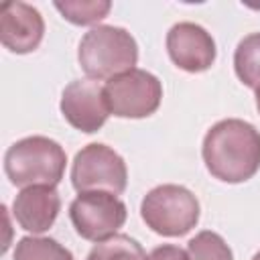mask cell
<instances>
[{
	"mask_svg": "<svg viewBox=\"0 0 260 260\" xmlns=\"http://www.w3.org/2000/svg\"><path fill=\"white\" fill-rule=\"evenodd\" d=\"M55 8L71 24L87 26V24H95L104 20L108 12L112 10V2L108 0H65V2L57 0Z\"/></svg>",
	"mask_w": 260,
	"mask_h": 260,
	"instance_id": "cell-15",
	"label": "cell"
},
{
	"mask_svg": "<svg viewBox=\"0 0 260 260\" xmlns=\"http://www.w3.org/2000/svg\"><path fill=\"white\" fill-rule=\"evenodd\" d=\"M146 260H189V256H187V250L175 244H162V246H156L146 256Z\"/></svg>",
	"mask_w": 260,
	"mask_h": 260,
	"instance_id": "cell-17",
	"label": "cell"
},
{
	"mask_svg": "<svg viewBox=\"0 0 260 260\" xmlns=\"http://www.w3.org/2000/svg\"><path fill=\"white\" fill-rule=\"evenodd\" d=\"M14 260H73V254L53 238L24 236L16 242Z\"/></svg>",
	"mask_w": 260,
	"mask_h": 260,
	"instance_id": "cell-13",
	"label": "cell"
},
{
	"mask_svg": "<svg viewBox=\"0 0 260 260\" xmlns=\"http://www.w3.org/2000/svg\"><path fill=\"white\" fill-rule=\"evenodd\" d=\"M201 154L211 177L244 183L260 169V132L240 118L219 120L207 130Z\"/></svg>",
	"mask_w": 260,
	"mask_h": 260,
	"instance_id": "cell-1",
	"label": "cell"
},
{
	"mask_svg": "<svg viewBox=\"0 0 260 260\" xmlns=\"http://www.w3.org/2000/svg\"><path fill=\"white\" fill-rule=\"evenodd\" d=\"M254 91H256V108H258V112H260V85H258Z\"/></svg>",
	"mask_w": 260,
	"mask_h": 260,
	"instance_id": "cell-18",
	"label": "cell"
},
{
	"mask_svg": "<svg viewBox=\"0 0 260 260\" xmlns=\"http://www.w3.org/2000/svg\"><path fill=\"white\" fill-rule=\"evenodd\" d=\"M234 69L246 87L256 89L260 85V32H252L238 43L234 53Z\"/></svg>",
	"mask_w": 260,
	"mask_h": 260,
	"instance_id": "cell-12",
	"label": "cell"
},
{
	"mask_svg": "<svg viewBox=\"0 0 260 260\" xmlns=\"http://www.w3.org/2000/svg\"><path fill=\"white\" fill-rule=\"evenodd\" d=\"M71 185L77 193L104 191L120 195L128 185V169L124 158L102 142L83 146L71 165Z\"/></svg>",
	"mask_w": 260,
	"mask_h": 260,
	"instance_id": "cell-5",
	"label": "cell"
},
{
	"mask_svg": "<svg viewBox=\"0 0 260 260\" xmlns=\"http://www.w3.org/2000/svg\"><path fill=\"white\" fill-rule=\"evenodd\" d=\"M61 114L63 118L79 132L93 134L98 132L108 116L110 108L104 95V87L98 79H75L65 85L61 93Z\"/></svg>",
	"mask_w": 260,
	"mask_h": 260,
	"instance_id": "cell-8",
	"label": "cell"
},
{
	"mask_svg": "<svg viewBox=\"0 0 260 260\" xmlns=\"http://www.w3.org/2000/svg\"><path fill=\"white\" fill-rule=\"evenodd\" d=\"M61 211V197L51 185L24 187L12 201V215L16 223L32 234L47 232Z\"/></svg>",
	"mask_w": 260,
	"mask_h": 260,
	"instance_id": "cell-11",
	"label": "cell"
},
{
	"mask_svg": "<svg viewBox=\"0 0 260 260\" xmlns=\"http://www.w3.org/2000/svg\"><path fill=\"white\" fill-rule=\"evenodd\" d=\"M167 51L171 61L187 73L207 71L217 55L213 37L195 22L173 24L167 32Z\"/></svg>",
	"mask_w": 260,
	"mask_h": 260,
	"instance_id": "cell-9",
	"label": "cell"
},
{
	"mask_svg": "<svg viewBox=\"0 0 260 260\" xmlns=\"http://www.w3.org/2000/svg\"><path fill=\"white\" fill-rule=\"evenodd\" d=\"M87 260H146V254L134 238L114 234L104 242H95L87 254Z\"/></svg>",
	"mask_w": 260,
	"mask_h": 260,
	"instance_id": "cell-14",
	"label": "cell"
},
{
	"mask_svg": "<svg viewBox=\"0 0 260 260\" xmlns=\"http://www.w3.org/2000/svg\"><path fill=\"white\" fill-rule=\"evenodd\" d=\"M187 256L189 260H234L232 248L225 244V240L209 230H203L189 240Z\"/></svg>",
	"mask_w": 260,
	"mask_h": 260,
	"instance_id": "cell-16",
	"label": "cell"
},
{
	"mask_svg": "<svg viewBox=\"0 0 260 260\" xmlns=\"http://www.w3.org/2000/svg\"><path fill=\"white\" fill-rule=\"evenodd\" d=\"M104 95L110 114L118 118H148L160 106L162 83L150 71L134 67L108 79Z\"/></svg>",
	"mask_w": 260,
	"mask_h": 260,
	"instance_id": "cell-6",
	"label": "cell"
},
{
	"mask_svg": "<svg viewBox=\"0 0 260 260\" xmlns=\"http://www.w3.org/2000/svg\"><path fill=\"white\" fill-rule=\"evenodd\" d=\"M126 205L112 193H79L69 205V217L75 232L89 242H104L118 234L126 221Z\"/></svg>",
	"mask_w": 260,
	"mask_h": 260,
	"instance_id": "cell-7",
	"label": "cell"
},
{
	"mask_svg": "<svg viewBox=\"0 0 260 260\" xmlns=\"http://www.w3.org/2000/svg\"><path fill=\"white\" fill-rule=\"evenodd\" d=\"M142 221L158 236L179 238L199 221V201L183 185H158L140 203Z\"/></svg>",
	"mask_w": 260,
	"mask_h": 260,
	"instance_id": "cell-4",
	"label": "cell"
},
{
	"mask_svg": "<svg viewBox=\"0 0 260 260\" xmlns=\"http://www.w3.org/2000/svg\"><path fill=\"white\" fill-rule=\"evenodd\" d=\"M67 154L59 142L47 136H26L16 140L4 154V171L12 185L55 187L65 173Z\"/></svg>",
	"mask_w": 260,
	"mask_h": 260,
	"instance_id": "cell-3",
	"label": "cell"
},
{
	"mask_svg": "<svg viewBox=\"0 0 260 260\" xmlns=\"http://www.w3.org/2000/svg\"><path fill=\"white\" fill-rule=\"evenodd\" d=\"M77 61L89 79H112L134 69L138 45L126 28L100 24L81 37Z\"/></svg>",
	"mask_w": 260,
	"mask_h": 260,
	"instance_id": "cell-2",
	"label": "cell"
},
{
	"mask_svg": "<svg viewBox=\"0 0 260 260\" xmlns=\"http://www.w3.org/2000/svg\"><path fill=\"white\" fill-rule=\"evenodd\" d=\"M45 37L41 12L26 2H6L0 10V41L16 55L32 53Z\"/></svg>",
	"mask_w": 260,
	"mask_h": 260,
	"instance_id": "cell-10",
	"label": "cell"
},
{
	"mask_svg": "<svg viewBox=\"0 0 260 260\" xmlns=\"http://www.w3.org/2000/svg\"><path fill=\"white\" fill-rule=\"evenodd\" d=\"M252 260H260V250H258V252H256V254L252 256Z\"/></svg>",
	"mask_w": 260,
	"mask_h": 260,
	"instance_id": "cell-19",
	"label": "cell"
}]
</instances>
